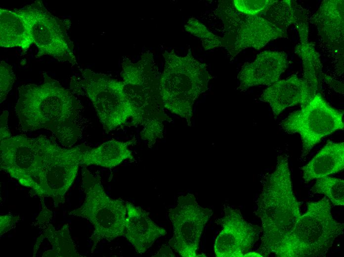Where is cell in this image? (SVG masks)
Returning a JSON list of instances; mask_svg holds the SVG:
<instances>
[{"label":"cell","instance_id":"cell-25","mask_svg":"<svg viewBox=\"0 0 344 257\" xmlns=\"http://www.w3.org/2000/svg\"><path fill=\"white\" fill-rule=\"evenodd\" d=\"M19 219V215L10 214L0 216V235L7 232L11 229Z\"/></svg>","mask_w":344,"mask_h":257},{"label":"cell","instance_id":"cell-1","mask_svg":"<svg viewBox=\"0 0 344 257\" xmlns=\"http://www.w3.org/2000/svg\"><path fill=\"white\" fill-rule=\"evenodd\" d=\"M0 119V169L30 188L41 200L51 198L55 208L63 204L89 147L81 144L66 149L42 136H12L8 117Z\"/></svg>","mask_w":344,"mask_h":257},{"label":"cell","instance_id":"cell-4","mask_svg":"<svg viewBox=\"0 0 344 257\" xmlns=\"http://www.w3.org/2000/svg\"><path fill=\"white\" fill-rule=\"evenodd\" d=\"M163 56L165 65L160 80L163 106L188 122L195 101L207 90L212 76L207 65L196 59L190 49L184 56L176 55L173 50L166 51Z\"/></svg>","mask_w":344,"mask_h":257},{"label":"cell","instance_id":"cell-7","mask_svg":"<svg viewBox=\"0 0 344 257\" xmlns=\"http://www.w3.org/2000/svg\"><path fill=\"white\" fill-rule=\"evenodd\" d=\"M329 200L309 202L284 249L282 257H323L343 233L344 224L334 219Z\"/></svg>","mask_w":344,"mask_h":257},{"label":"cell","instance_id":"cell-18","mask_svg":"<svg viewBox=\"0 0 344 257\" xmlns=\"http://www.w3.org/2000/svg\"><path fill=\"white\" fill-rule=\"evenodd\" d=\"M33 43L17 9H0V45L27 49Z\"/></svg>","mask_w":344,"mask_h":257},{"label":"cell","instance_id":"cell-26","mask_svg":"<svg viewBox=\"0 0 344 257\" xmlns=\"http://www.w3.org/2000/svg\"><path fill=\"white\" fill-rule=\"evenodd\" d=\"M42 204L43 209L37 218V220L39 223L47 222L50 220L51 217L52 212L44 206L43 202Z\"/></svg>","mask_w":344,"mask_h":257},{"label":"cell","instance_id":"cell-2","mask_svg":"<svg viewBox=\"0 0 344 257\" xmlns=\"http://www.w3.org/2000/svg\"><path fill=\"white\" fill-rule=\"evenodd\" d=\"M18 90L15 111L21 130L47 129L62 145L71 148L80 136L81 128L80 104L69 90L46 74L42 84L23 85Z\"/></svg>","mask_w":344,"mask_h":257},{"label":"cell","instance_id":"cell-14","mask_svg":"<svg viewBox=\"0 0 344 257\" xmlns=\"http://www.w3.org/2000/svg\"><path fill=\"white\" fill-rule=\"evenodd\" d=\"M316 90L304 79L293 75L272 84L263 91L259 99L268 102L277 116L287 107L305 106L315 95Z\"/></svg>","mask_w":344,"mask_h":257},{"label":"cell","instance_id":"cell-15","mask_svg":"<svg viewBox=\"0 0 344 257\" xmlns=\"http://www.w3.org/2000/svg\"><path fill=\"white\" fill-rule=\"evenodd\" d=\"M287 65V57L284 52L262 51L253 62L242 67L238 75L240 82L239 88L244 90L254 86L273 84L278 81Z\"/></svg>","mask_w":344,"mask_h":257},{"label":"cell","instance_id":"cell-20","mask_svg":"<svg viewBox=\"0 0 344 257\" xmlns=\"http://www.w3.org/2000/svg\"><path fill=\"white\" fill-rule=\"evenodd\" d=\"M46 238L52 245V249L44 252L43 257H82L77 253L70 234L68 224L64 225L62 228L56 230L49 224L41 236L37 239L42 242Z\"/></svg>","mask_w":344,"mask_h":257},{"label":"cell","instance_id":"cell-16","mask_svg":"<svg viewBox=\"0 0 344 257\" xmlns=\"http://www.w3.org/2000/svg\"><path fill=\"white\" fill-rule=\"evenodd\" d=\"M125 206L127 215L124 235L138 253L143 254L167 232L152 221L144 210L130 202H127Z\"/></svg>","mask_w":344,"mask_h":257},{"label":"cell","instance_id":"cell-5","mask_svg":"<svg viewBox=\"0 0 344 257\" xmlns=\"http://www.w3.org/2000/svg\"><path fill=\"white\" fill-rule=\"evenodd\" d=\"M121 76L129 98L137 115L138 126L142 127L141 139L152 145L163 134L164 113L158 68L154 60L147 71L141 65H124Z\"/></svg>","mask_w":344,"mask_h":257},{"label":"cell","instance_id":"cell-19","mask_svg":"<svg viewBox=\"0 0 344 257\" xmlns=\"http://www.w3.org/2000/svg\"><path fill=\"white\" fill-rule=\"evenodd\" d=\"M132 142H123L112 139L96 148L89 149L84 156L83 165L99 166L105 168L114 167L126 159L133 158L128 147Z\"/></svg>","mask_w":344,"mask_h":257},{"label":"cell","instance_id":"cell-22","mask_svg":"<svg viewBox=\"0 0 344 257\" xmlns=\"http://www.w3.org/2000/svg\"><path fill=\"white\" fill-rule=\"evenodd\" d=\"M184 27L187 32L202 41V45L206 50L221 46L222 38L211 32L196 18H190Z\"/></svg>","mask_w":344,"mask_h":257},{"label":"cell","instance_id":"cell-12","mask_svg":"<svg viewBox=\"0 0 344 257\" xmlns=\"http://www.w3.org/2000/svg\"><path fill=\"white\" fill-rule=\"evenodd\" d=\"M212 214V211L201 207L193 194L178 197L177 205L169 211L173 228L170 246L182 257H196L201 233Z\"/></svg>","mask_w":344,"mask_h":257},{"label":"cell","instance_id":"cell-17","mask_svg":"<svg viewBox=\"0 0 344 257\" xmlns=\"http://www.w3.org/2000/svg\"><path fill=\"white\" fill-rule=\"evenodd\" d=\"M344 168V143L328 141L306 165L301 168L305 183L337 173Z\"/></svg>","mask_w":344,"mask_h":257},{"label":"cell","instance_id":"cell-9","mask_svg":"<svg viewBox=\"0 0 344 257\" xmlns=\"http://www.w3.org/2000/svg\"><path fill=\"white\" fill-rule=\"evenodd\" d=\"M17 10L39 49L36 57L48 55L61 62L77 64L73 43L68 35L65 21L51 14L41 0Z\"/></svg>","mask_w":344,"mask_h":257},{"label":"cell","instance_id":"cell-27","mask_svg":"<svg viewBox=\"0 0 344 257\" xmlns=\"http://www.w3.org/2000/svg\"><path fill=\"white\" fill-rule=\"evenodd\" d=\"M174 255L169 246H163L158 253L154 257H174Z\"/></svg>","mask_w":344,"mask_h":257},{"label":"cell","instance_id":"cell-23","mask_svg":"<svg viewBox=\"0 0 344 257\" xmlns=\"http://www.w3.org/2000/svg\"><path fill=\"white\" fill-rule=\"evenodd\" d=\"M272 0H234V7L238 11L248 15H256L276 2Z\"/></svg>","mask_w":344,"mask_h":257},{"label":"cell","instance_id":"cell-24","mask_svg":"<svg viewBox=\"0 0 344 257\" xmlns=\"http://www.w3.org/2000/svg\"><path fill=\"white\" fill-rule=\"evenodd\" d=\"M0 102L1 103L11 89L15 79L11 66L4 61H0Z\"/></svg>","mask_w":344,"mask_h":257},{"label":"cell","instance_id":"cell-21","mask_svg":"<svg viewBox=\"0 0 344 257\" xmlns=\"http://www.w3.org/2000/svg\"><path fill=\"white\" fill-rule=\"evenodd\" d=\"M311 191L324 194L335 205H344V180L343 179L324 176L317 178Z\"/></svg>","mask_w":344,"mask_h":257},{"label":"cell","instance_id":"cell-11","mask_svg":"<svg viewBox=\"0 0 344 257\" xmlns=\"http://www.w3.org/2000/svg\"><path fill=\"white\" fill-rule=\"evenodd\" d=\"M219 9L226 33L221 38L224 46L233 58L242 50L253 47L259 49L270 41L284 37V32L264 18L237 12L227 5Z\"/></svg>","mask_w":344,"mask_h":257},{"label":"cell","instance_id":"cell-10","mask_svg":"<svg viewBox=\"0 0 344 257\" xmlns=\"http://www.w3.org/2000/svg\"><path fill=\"white\" fill-rule=\"evenodd\" d=\"M343 116V113L330 106L318 93L301 109L290 114L281 126L288 133L300 134L303 157L323 137L344 128Z\"/></svg>","mask_w":344,"mask_h":257},{"label":"cell","instance_id":"cell-13","mask_svg":"<svg viewBox=\"0 0 344 257\" xmlns=\"http://www.w3.org/2000/svg\"><path fill=\"white\" fill-rule=\"evenodd\" d=\"M224 213L217 221L222 229L215 240V254L219 257H242L257 240L260 228L247 222L237 209L227 207Z\"/></svg>","mask_w":344,"mask_h":257},{"label":"cell","instance_id":"cell-6","mask_svg":"<svg viewBox=\"0 0 344 257\" xmlns=\"http://www.w3.org/2000/svg\"><path fill=\"white\" fill-rule=\"evenodd\" d=\"M70 87L87 96L107 133L127 125L129 120L132 125L137 124L136 111L123 82L86 69L81 77H72Z\"/></svg>","mask_w":344,"mask_h":257},{"label":"cell","instance_id":"cell-3","mask_svg":"<svg viewBox=\"0 0 344 257\" xmlns=\"http://www.w3.org/2000/svg\"><path fill=\"white\" fill-rule=\"evenodd\" d=\"M261 221V248L282 257L301 214L292 189L287 157L279 156L274 171L267 175L257 200Z\"/></svg>","mask_w":344,"mask_h":257},{"label":"cell","instance_id":"cell-28","mask_svg":"<svg viewBox=\"0 0 344 257\" xmlns=\"http://www.w3.org/2000/svg\"><path fill=\"white\" fill-rule=\"evenodd\" d=\"M243 257H262V256H261L259 254L257 253L256 252H249V253H247L245 254Z\"/></svg>","mask_w":344,"mask_h":257},{"label":"cell","instance_id":"cell-8","mask_svg":"<svg viewBox=\"0 0 344 257\" xmlns=\"http://www.w3.org/2000/svg\"><path fill=\"white\" fill-rule=\"evenodd\" d=\"M82 187L85 200L79 208L69 213L70 215L86 219L93 226L90 239L91 252L103 240L110 242L124 236L127 210L121 199H113L105 192L99 177L94 175L84 167Z\"/></svg>","mask_w":344,"mask_h":257}]
</instances>
